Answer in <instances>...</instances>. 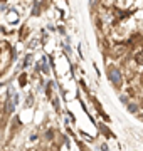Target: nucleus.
I'll return each mask as SVG.
<instances>
[{
  "mask_svg": "<svg viewBox=\"0 0 143 151\" xmlns=\"http://www.w3.org/2000/svg\"><path fill=\"white\" fill-rule=\"evenodd\" d=\"M96 4H98V0H89V5L91 7H96Z\"/></svg>",
  "mask_w": 143,
  "mask_h": 151,
  "instance_id": "nucleus-4",
  "label": "nucleus"
},
{
  "mask_svg": "<svg viewBox=\"0 0 143 151\" xmlns=\"http://www.w3.org/2000/svg\"><path fill=\"white\" fill-rule=\"evenodd\" d=\"M136 62L138 64H143V52H140V54L136 55Z\"/></svg>",
  "mask_w": 143,
  "mask_h": 151,
  "instance_id": "nucleus-3",
  "label": "nucleus"
},
{
  "mask_svg": "<svg viewBox=\"0 0 143 151\" xmlns=\"http://www.w3.org/2000/svg\"><path fill=\"white\" fill-rule=\"evenodd\" d=\"M54 108L59 109V101H57V99H54Z\"/></svg>",
  "mask_w": 143,
  "mask_h": 151,
  "instance_id": "nucleus-7",
  "label": "nucleus"
},
{
  "mask_svg": "<svg viewBox=\"0 0 143 151\" xmlns=\"http://www.w3.org/2000/svg\"><path fill=\"white\" fill-rule=\"evenodd\" d=\"M108 76H110L111 82H113L116 87H120V86H121V74H120V70H118V69H110Z\"/></svg>",
  "mask_w": 143,
  "mask_h": 151,
  "instance_id": "nucleus-1",
  "label": "nucleus"
},
{
  "mask_svg": "<svg viewBox=\"0 0 143 151\" xmlns=\"http://www.w3.org/2000/svg\"><path fill=\"white\" fill-rule=\"evenodd\" d=\"M121 103H125V104H128V97H126V96H121Z\"/></svg>",
  "mask_w": 143,
  "mask_h": 151,
  "instance_id": "nucleus-5",
  "label": "nucleus"
},
{
  "mask_svg": "<svg viewBox=\"0 0 143 151\" xmlns=\"http://www.w3.org/2000/svg\"><path fill=\"white\" fill-rule=\"evenodd\" d=\"M128 111H130V113H136L138 106H136V104H128Z\"/></svg>",
  "mask_w": 143,
  "mask_h": 151,
  "instance_id": "nucleus-2",
  "label": "nucleus"
},
{
  "mask_svg": "<svg viewBox=\"0 0 143 151\" xmlns=\"http://www.w3.org/2000/svg\"><path fill=\"white\" fill-rule=\"evenodd\" d=\"M142 118H143V114H142Z\"/></svg>",
  "mask_w": 143,
  "mask_h": 151,
  "instance_id": "nucleus-8",
  "label": "nucleus"
},
{
  "mask_svg": "<svg viewBox=\"0 0 143 151\" xmlns=\"http://www.w3.org/2000/svg\"><path fill=\"white\" fill-rule=\"evenodd\" d=\"M20 84H22V86L25 84V76H20Z\"/></svg>",
  "mask_w": 143,
  "mask_h": 151,
  "instance_id": "nucleus-6",
  "label": "nucleus"
}]
</instances>
